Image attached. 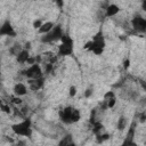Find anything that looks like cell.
Returning <instances> with one entry per match:
<instances>
[{
    "instance_id": "obj_17",
    "label": "cell",
    "mask_w": 146,
    "mask_h": 146,
    "mask_svg": "<svg viewBox=\"0 0 146 146\" xmlns=\"http://www.w3.org/2000/svg\"><path fill=\"white\" fill-rule=\"evenodd\" d=\"M127 127V119L124 116H120L119 121H117V129L119 130H123Z\"/></svg>"
},
{
    "instance_id": "obj_10",
    "label": "cell",
    "mask_w": 146,
    "mask_h": 146,
    "mask_svg": "<svg viewBox=\"0 0 146 146\" xmlns=\"http://www.w3.org/2000/svg\"><path fill=\"white\" fill-rule=\"evenodd\" d=\"M27 92V88H26V86L24 84V83H16L15 84V87H14V94L17 96V97H19V96H24L25 94Z\"/></svg>"
},
{
    "instance_id": "obj_15",
    "label": "cell",
    "mask_w": 146,
    "mask_h": 146,
    "mask_svg": "<svg viewBox=\"0 0 146 146\" xmlns=\"http://www.w3.org/2000/svg\"><path fill=\"white\" fill-rule=\"evenodd\" d=\"M22 50H23V49H22V46H21L19 43H15V44L9 49V52H10L13 56H17Z\"/></svg>"
},
{
    "instance_id": "obj_23",
    "label": "cell",
    "mask_w": 146,
    "mask_h": 146,
    "mask_svg": "<svg viewBox=\"0 0 146 146\" xmlns=\"http://www.w3.org/2000/svg\"><path fill=\"white\" fill-rule=\"evenodd\" d=\"M0 108L5 112V113H10L11 112V110H10V107H9V105H3V104H0Z\"/></svg>"
},
{
    "instance_id": "obj_13",
    "label": "cell",
    "mask_w": 146,
    "mask_h": 146,
    "mask_svg": "<svg viewBox=\"0 0 146 146\" xmlns=\"http://www.w3.org/2000/svg\"><path fill=\"white\" fill-rule=\"evenodd\" d=\"M55 26V24L52 22H46V23H42L41 27L38 30L40 34H47L48 32H50L52 30V27Z\"/></svg>"
},
{
    "instance_id": "obj_19",
    "label": "cell",
    "mask_w": 146,
    "mask_h": 146,
    "mask_svg": "<svg viewBox=\"0 0 146 146\" xmlns=\"http://www.w3.org/2000/svg\"><path fill=\"white\" fill-rule=\"evenodd\" d=\"M110 138V135H107V133H99V135H97V141L98 143H103L104 140H107Z\"/></svg>"
},
{
    "instance_id": "obj_27",
    "label": "cell",
    "mask_w": 146,
    "mask_h": 146,
    "mask_svg": "<svg viewBox=\"0 0 146 146\" xmlns=\"http://www.w3.org/2000/svg\"><path fill=\"white\" fill-rule=\"evenodd\" d=\"M92 95V89H90V88H88L86 91H84V97L86 98H89L90 96Z\"/></svg>"
},
{
    "instance_id": "obj_33",
    "label": "cell",
    "mask_w": 146,
    "mask_h": 146,
    "mask_svg": "<svg viewBox=\"0 0 146 146\" xmlns=\"http://www.w3.org/2000/svg\"><path fill=\"white\" fill-rule=\"evenodd\" d=\"M57 5H58L59 7H62V6L64 5V2H63V1H57Z\"/></svg>"
},
{
    "instance_id": "obj_18",
    "label": "cell",
    "mask_w": 146,
    "mask_h": 146,
    "mask_svg": "<svg viewBox=\"0 0 146 146\" xmlns=\"http://www.w3.org/2000/svg\"><path fill=\"white\" fill-rule=\"evenodd\" d=\"M92 125H94V128H92L94 133L99 135V133H100V131H102V129H103V124H102L100 122H94V123H92Z\"/></svg>"
},
{
    "instance_id": "obj_3",
    "label": "cell",
    "mask_w": 146,
    "mask_h": 146,
    "mask_svg": "<svg viewBox=\"0 0 146 146\" xmlns=\"http://www.w3.org/2000/svg\"><path fill=\"white\" fill-rule=\"evenodd\" d=\"M63 29L60 25H55L52 27V30L50 32H48L47 34H44V36L41 38V41L43 43H49V42H54V41H57L59 40L62 36H63Z\"/></svg>"
},
{
    "instance_id": "obj_21",
    "label": "cell",
    "mask_w": 146,
    "mask_h": 146,
    "mask_svg": "<svg viewBox=\"0 0 146 146\" xmlns=\"http://www.w3.org/2000/svg\"><path fill=\"white\" fill-rule=\"evenodd\" d=\"M52 68H54V65L50 64V63H47V64L44 65V73H46V74L50 73V72L52 71Z\"/></svg>"
},
{
    "instance_id": "obj_1",
    "label": "cell",
    "mask_w": 146,
    "mask_h": 146,
    "mask_svg": "<svg viewBox=\"0 0 146 146\" xmlns=\"http://www.w3.org/2000/svg\"><path fill=\"white\" fill-rule=\"evenodd\" d=\"M11 129L18 136H24V137H29V138L32 136V128H31V120L30 119H24L22 122L13 124Z\"/></svg>"
},
{
    "instance_id": "obj_14",
    "label": "cell",
    "mask_w": 146,
    "mask_h": 146,
    "mask_svg": "<svg viewBox=\"0 0 146 146\" xmlns=\"http://www.w3.org/2000/svg\"><path fill=\"white\" fill-rule=\"evenodd\" d=\"M80 119H81L80 111H79V110H76V108H73L72 114H71V123H75V122H78Z\"/></svg>"
},
{
    "instance_id": "obj_22",
    "label": "cell",
    "mask_w": 146,
    "mask_h": 146,
    "mask_svg": "<svg viewBox=\"0 0 146 146\" xmlns=\"http://www.w3.org/2000/svg\"><path fill=\"white\" fill-rule=\"evenodd\" d=\"M115 103H116V99H115V98H112V99H110V100L106 102V107L112 108V107L115 105Z\"/></svg>"
},
{
    "instance_id": "obj_25",
    "label": "cell",
    "mask_w": 146,
    "mask_h": 146,
    "mask_svg": "<svg viewBox=\"0 0 146 146\" xmlns=\"http://www.w3.org/2000/svg\"><path fill=\"white\" fill-rule=\"evenodd\" d=\"M68 94H70L71 97H74V96L76 95V87H75V86H71V87H70V91H68Z\"/></svg>"
},
{
    "instance_id": "obj_28",
    "label": "cell",
    "mask_w": 146,
    "mask_h": 146,
    "mask_svg": "<svg viewBox=\"0 0 146 146\" xmlns=\"http://www.w3.org/2000/svg\"><path fill=\"white\" fill-rule=\"evenodd\" d=\"M11 99H13V103H14V104H18V105L22 104V99H21L19 97H17V96H16V97H13Z\"/></svg>"
},
{
    "instance_id": "obj_2",
    "label": "cell",
    "mask_w": 146,
    "mask_h": 146,
    "mask_svg": "<svg viewBox=\"0 0 146 146\" xmlns=\"http://www.w3.org/2000/svg\"><path fill=\"white\" fill-rule=\"evenodd\" d=\"M60 40H62V44L58 47V55L59 56L71 55L73 52V40L67 34H63Z\"/></svg>"
},
{
    "instance_id": "obj_31",
    "label": "cell",
    "mask_w": 146,
    "mask_h": 146,
    "mask_svg": "<svg viewBox=\"0 0 146 146\" xmlns=\"http://www.w3.org/2000/svg\"><path fill=\"white\" fill-rule=\"evenodd\" d=\"M140 121H141V122H144V121H145V114H144V113H143V114H141V116H140Z\"/></svg>"
},
{
    "instance_id": "obj_9",
    "label": "cell",
    "mask_w": 146,
    "mask_h": 146,
    "mask_svg": "<svg viewBox=\"0 0 146 146\" xmlns=\"http://www.w3.org/2000/svg\"><path fill=\"white\" fill-rule=\"evenodd\" d=\"M29 86L30 89L33 91H36L43 87V78L40 79H34V80H29Z\"/></svg>"
},
{
    "instance_id": "obj_26",
    "label": "cell",
    "mask_w": 146,
    "mask_h": 146,
    "mask_svg": "<svg viewBox=\"0 0 146 146\" xmlns=\"http://www.w3.org/2000/svg\"><path fill=\"white\" fill-rule=\"evenodd\" d=\"M91 51H94L96 55H102L103 51H104V49H103V48H94Z\"/></svg>"
},
{
    "instance_id": "obj_12",
    "label": "cell",
    "mask_w": 146,
    "mask_h": 146,
    "mask_svg": "<svg viewBox=\"0 0 146 146\" xmlns=\"http://www.w3.org/2000/svg\"><path fill=\"white\" fill-rule=\"evenodd\" d=\"M119 11H120L119 6H116V5H114V3H111V5H108V6H107L105 15H106L107 17H112V16H115Z\"/></svg>"
},
{
    "instance_id": "obj_11",
    "label": "cell",
    "mask_w": 146,
    "mask_h": 146,
    "mask_svg": "<svg viewBox=\"0 0 146 146\" xmlns=\"http://www.w3.org/2000/svg\"><path fill=\"white\" fill-rule=\"evenodd\" d=\"M29 58H30V52H29L27 49H23V50L16 56V59H17V62H18L19 64H24V63H26Z\"/></svg>"
},
{
    "instance_id": "obj_5",
    "label": "cell",
    "mask_w": 146,
    "mask_h": 146,
    "mask_svg": "<svg viewBox=\"0 0 146 146\" xmlns=\"http://www.w3.org/2000/svg\"><path fill=\"white\" fill-rule=\"evenodd\" d=\"M131 24H132V27H133L136 31H138V32L144 33V32L146 31V19H145L144 17L139 16V15H137V16H135V17L132 18Z\"/></svg>"
},
{
    "instance_id": "obj_30",
    "label": "cell",
    "mask_w": 146,
    "mask_h": 146,
    "mask_svg": "<svg viewBox=\"0 0 146 146\" xmlns=\"http://www.w3.org/2000/svg\"><path fill=\"white\" fill-rule=\"evenodd\" d=\"M129 66H130V59H125L124 63H123V67H124V70H128Z\"/></svg>"
},
{
    "instance_id": "obj_24",
    "label": "cell",
    "mask_w": 146,
    "mask_h": 146,
    "mask_svg": "<svg viewBox=\"0 0 146 146\" xmlns=\"http://www.w3.org/2000/svg\"><path fill=\"white\" fill-rule=\"evenodd\" d=\"M41 25H42V22H41V19H35L34 22H33V27L36 30H39L40 27H41Z\"/></svg>"
},
{
    "instance_id": "obj_29",
    "label": "cell",
    "mask_w": 146,
    "mask_h": 146,
    "mask_svg": "<svg viewBox=\"0 0 146 146\" xmlns=\"http://www.w3.org/2000/svg\"><path fill=\"white\" fill-rule=\"evenodd\" d=\"M91 48H92V41L90 40V41H88V42L84 44V49H89V50H91Z\"/></svg>"
},
{
    "instance_id": "obj_32",
    "label": "cell",
    "mask_w": 146,
    "mask_h": 146,
    "mask_svg": "<svg viewBox=\"0 0 146 146\" xmlns=\"http://www.w3.org/2000/svg\"><path fill=\"white\" fill-rule=\"evenodd\" d=\"M24 145H25L24 141H18V143H17V146H24Z\"/></svg>"
},
{
    "instance_id": "obj_20",
    "label": "cell",
    "mask_w": 146,
    "mask_h": 146,
    "mask_svg": "<svg viewBox=\"0 0 146 146\" xmlns=\"http://www.w3.org/2000/svg\"><path fill=\"white\" fill-rule=\"evenodd\" d=\"M112 98H115L113 91H107V92L104 95V99H105V102H107V100H110V99H112Z\"/></svg>"
},
{
    "instance_id": "obj_6",
    "label": "cell",
    "mask_w": 146,
    "mask_h": 146,
    "mask_svg": "<svg viewBox=\"0 0 146 146\" xmlns=\"http://www.w3.org/2000/svg\"><path fill=\"white\" fill-rule=\"evenodd\" d=\"M6 35V36H16V32L9 21H6L1 26H0V36Z\"/></svg>"
},
{
    "instance_id": "obj_16",
    "label": "cell",
    "mask_w": 146,
    "mask_h": 146,
    "mask_svg": "<svg viewBox=\"0 0 146 146\" xmlns=\"http://www.w3.org/2000/svg\"><path fill=\"white\" fill-rule=\"evenodd\" d=\"M73 141V139H72V136L71 135H67V136H65L60 141H59V144H58V146H68Z\"/></svg>"
},
{
    "instance_id": "obj_8",
    "label": "cell",
    "mask_w": 146,
    "mask_h": 146,
    "mask_svg": "<svg viewBox=\"0 0 146 146\" xmlns=\"http://www.w3.org/2000/svg\"><path fill=\"white\" fill-rule=\"evenodd\" d=\"M73 107H65L59 112V117L64 123H71V114H72Z\"/></svg>"
},
{
    "instance_id": "obj_4",
    "label": "cell",
    "mask_w": 146,
    "mask_h": 146,
    "mask_svg": "<svg viewBox=\"0 0 146 146\" xmlns=\"http://www.w3.org/2000/svg\"><path fill=\"white\" fill-rule=\"evenodd\" d=\"M42 70L40 67L39 64H33L31 65L29 68H26L24 71V75L29 79V80H34V79H40L42 78Z\"/></svg>"
},
{
    "instance_id": "obj_7",
    "label": "cell",
    "mask_w": 146,
    "mask_h": 146,
    "mask_svg": "<svg viewBox=\"0 0 146 146\" xmlns=\"http://www.w3.org/2000/svg\"><path fill=\"white\" fill-rule=\"evenodd\" d=\"M91 41H92V48H91V50L94 48H103L104 49V47H105V40H104V36H103V32L102 31H99L94 36V39Z\"/></svg>"
}]
</instances>
